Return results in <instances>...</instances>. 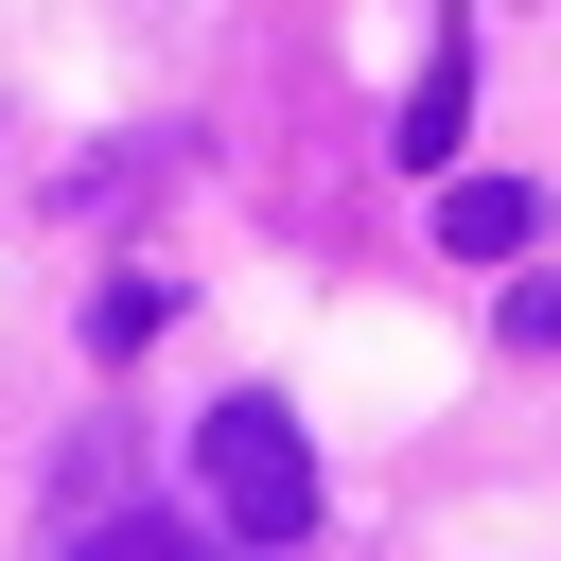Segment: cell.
I'll use <instances>...</instances> for the list:
<instances>
[{
	"label": "cell",
	"mask_w": 561,
	"mask_h": 561,
	"mask_svg": "<svg viewBox=\"0 0 561 561\" xmlns=\"http://www.w3.org/2000/svg\"><path fill=\"white\" fill-rule=\"evenodd\" d=\"M193 473H210V526H228L245 561H298V526H316V438H298L263 386L193 421Z\"/></svg>",
	"instance_id": "obj_1"
},
{
	"label": "cell",
	"mask_w": 561,
	"mask_h": 561,
	"mask_svg": "<svg viewBox=\"0 0 561 561\" xmlns=\"http://www.w3.org/2000/svg\"><path fill=\"white\" fill-rule=\"evenodd\" d=\"M508 351H561V280H508Z\"/></svg>",
	"instance_id": "obj_6"
},
{
	"label": "cell",
	"mask_w": 561,
	"mask_h": 561,
	"mask_svg": "<svg viewBox=\"0 0 561 561\" xmlns=\"http://www.w3.org/2000/svg\"><path fill=\"white\" fill-rule=\"evenodd\" d=\"M53 561H210V526H175V508H105V473H70Z\"/></svg>",
	"instance_id": "obj_2"
},
{
	"label": "cell",
	"mask_w": 561,
	"mask_h": 561,
	"mask_svg": "<svg viewBox=\"0 0 561 561\" xmlns=\"http://www.w3.org/2000/svg\"><path fill=\"white\" fill-rule=\"evenodd\" d=\"M456 123H473V35L438 18V53H421V88H403V158H456Z\"/></svg>",
	"instance_id": "obj_4"
},
{
	"label": "cell",
	"mask_w": 561,
	"mask_h": 561,
	"mask_svg": "<svg viewBox=\"0 0 561 561\" xmlns=\"http://www.w3.org/2000/svg\"><path fill=\"white\" fill-rule=\"evenodd\" d=\"M526 228H543L526 175H456V193H438V245H456V263H526Z\"/></svg>",
	"instance_id": "obj_3"
},
{
	"label": "cell",
	"mask_w": 561,
	"mask_h": 561,
	"mask_svg": "<svg viewBox=\"0 0 561 561\" xmlns=\"http://www.w3.org/2000/svg\"><path fill=\"white\" fill-rule=\"evenodd\" d=\"M158 316H175V280H105V298H88V351H140Z\"/></svg>",
	"instance_id": "obj_5"
}]
</instances>
